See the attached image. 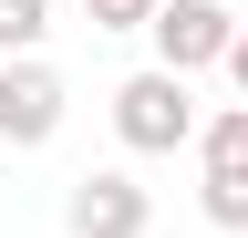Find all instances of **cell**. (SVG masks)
Returning <instances> with one entry per match:
<instances>
[{
  "mask_svg": "<svg viewBox=\"0 0 248 238\" xmlns=\"http://www.w3.org/2000/svg\"><path fill=\"white\" fill-rule=\"evenodd\" d=\"M197 135H207V114H197V83L186 73L145 63V73L114 83V145L124 156H176V145H197Z\"/></svg>",
  "mask_w": 248,
  "mask_h": 238,
  "instance_id": "6da1fadb",
  "label": "cell"
},
{
  "mask_svg": "<svg viewBox=\"0 0 248 238\" xmlns=\"http://www.w3.org/2000/svg\"><path fill=\"white\" fill-rule=\"evenodd\" d=\"M62 114H73V83H62L42 52H31V63H0V145H52L62 135Z\"/></svg>",
  "mask_w": 248,
  "mask_h": 238,
  "instance_id": "3957f363",
  "label": "cell"
},
{
  "mask_svg": "<svg viewBox=\"0 0 248 238\" xmlns=\"http://www.w3.org/2000/svg\"><path fill=\"white\" fill-rule=\"evenodd\" d=\"M62 228H73V238H145V228H155V197H145L124 166H93V176L62 187Z\"/></svg>",
  "mask_w": 248,
  "mask_h": 238,
  "instance_id": "277c9868",
  "label": "cell"
},
{
  "mask_svg": "<svg viewBox=\"0 0 248 238\" xmlns=\"http://www.w3.org/2000/svg\"><path fill=\"white\" fill-rule=\"evenodd\" d=\"M238 32H248V21L228 11V0H166L145 42H155V63H166V73H186V83H197V73H228Z\"/></svg>",
  "mask_w": 248,
  "mask_h": 238,
  "instance_id": "7a4b0ae2",
  "label": "cell"
},
{
  "mask_svg": "<svg viewBox=\"0 0 248 238\" xmlns=\"http://www.w3.org/2000/svg\"><path fill=\"white\" fill-rule=\"evenodd\" d=\"M197 207H207V228H248V176H207V187H197Z\"/></svg>",
  "mask_w": 248,
  "mask_h": 238,
  "instance_id": "52a82bcc",
  "label": "cell"
},
{
  "mask_svg": "<svg viewBox=\"0 0 248 238\" xmlns=\"http://www.w3.org/2000/svg\"><path fill=\"white\" fill-rule=\"evenodd\" d=\"M52 32V0H0V63H31Z\"/></svg>",
  "mask_w": 248,
  "mask_h": 238,
  "instance_id": "8992f818",
  "label": "cell"
},
{
  "mask_svg": "<svg viewBox=\"0 0 248 238\" xmlns=\"http://www.w3.org/2000/svg\"><path fill=\"white\" fill-rule=\"evenodd\" d=\"M228 83H238V104H248V32H238V52H228Z\"/></svg>",
  "mask_w": 248,
  "mask_h": 238,
  "instance_id": "9c48e42d",
  "label": "cell"
},
{
  "mask_svg": "<svg viewBox=\"0 0 248 238\" xmlns=\"http://www.w3.org/2000/svg\"><path fill=\"white\" fill-rule=\"evenodd\" d=\"M197 176H248V104H217L197 135Z\"/></svg>",
  "mask_w": 248,
  "mask_h": 238,
  "instance_id": "5b68a950",
  "label": "cell"
},
{
  "mask_svg": "<svg viewBox=\"0 0 248 238\" xmlns=\"http://www.w3.org/2000/svg\"><path fill=\"white\" fill-rule=\"evenodd\" d=\"M155 11H166V0H83L93 32H155Z\"/></svg>",
  "mask_w": 248,
  "mask_h": 238,
  "instance_id": "ba28073f",
  "label": "cell"
}]
</instances>
